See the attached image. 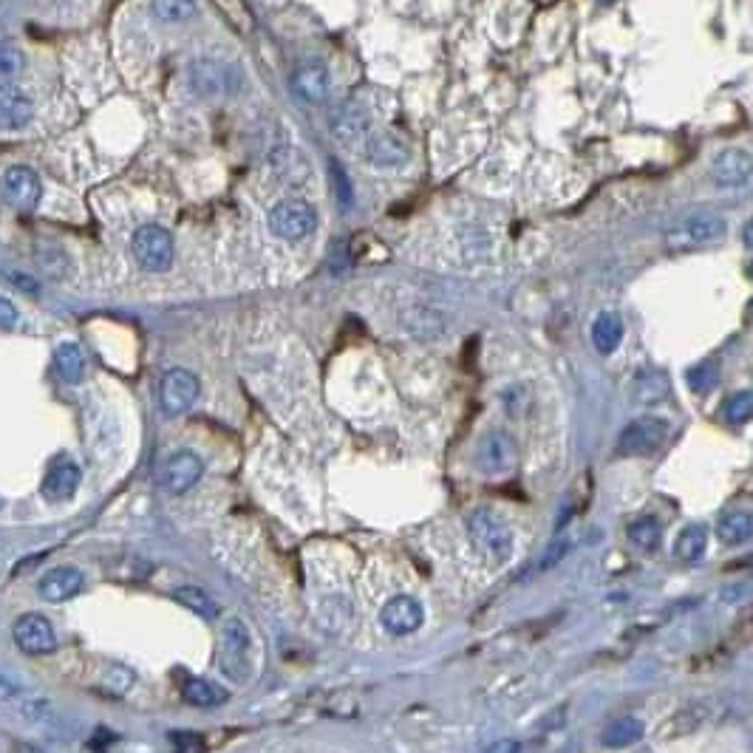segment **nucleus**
Returning <instances> with one entry per match:
<instances>
[{"mask_svg":"<svg viewBox=\"0 0 753 753\" xmlns=\"http://www.w3.org/2000/svg\"><path fill=\"white\" fill-rule=\"evenodd\" d=\"M218 3L224 6V12H227V17H230V23H233V26H241L244 32H250L252 17H250V12H247V6H244L241 0H218Z\"/></svg>","mask_w":753,"mask_h":753,"instance_id":"473e14b6","label":"nucleus"},{"mask_svg":"<svg viewBox=\"0 0 753 753\" xmlns=\"http://www.w3.org/2000/svg\"><path fill=\"white\" fill-rule=\"evenodd\" d=\"M17 326V309L15 303L0 298V329H15Z\"/></svg>","mask_w":753,"mask_h":753,"instance_id":"c9c22d12","label":"nucleus"},{"mask_svg":"<svg viewBox=\"0 0 753 753\" xmlns=\"http://www.w3.org/2000/svg\"><path fill=\"white\" fill-rule=\"evenodd\" d=\"M173 745H176V753H201L204 751V742L196 734H190V731H176L173 734Z\"/></svg>","mask_w":753,"mask_h":753,"instance_id":"72a5a7b5","label":"nucleus"},{"mask_svg":"<svg viewBox=\"0 0 753 753\" xmlns=\"http://www.w3.org/2000/svg\"><path fill=\"white\" fill-rule=\"evenodd\" d=\"M603 3H609V0H603Z\"/></svg>","mask_w":753,"mask_h":753,"instance_id":"ea45409f","label":"nucleus"},{"mask_svg":"<svg viewBox=\"0 0 753 753\" xmlns=\"http://www.w3.org/2000/svg\"><path fill=\"white\" fill-rule=\"evenodd\" d=\"M722 233H725V218H720L717 213H694L666 233V244L674 250H686L694 244L717 241L722 238Z\"/></svg>","mask_w":753,"mask_h":753,"instance_id":"0eeeda50","label":"nucleus"},{"mask_svg":"<svg viewBox=\"0 0 753 753\" xmlns=\"http://www.w3.org/2000/svg\"><path fill=\"white\" fill-rule=\"evenodd\" d=\"M513 462H516V448H513L510 436L493 431L479 442V468L490 473V476L507 473L513 468Z\"/></svg>","mask_w":753,"mask_h":753,"instance_id":"a211bd4d","label":"nucleus"},{"mask_svg":"<svg viewBox=\"0 0 753 753\" xmlns=\"http://www.w3.org/2000/svg\"><path fill=\"white\" fill-rule=\"evenodd\" d=\"M204 473V462L193 451H179L170 456L168 462L159 470V485L173 496H182L190 487L196 485Z\"/></svg>","mask_w":753,"mask_h":753,"instance_id":"9d476101","label":"nucleus"},{"mask_svg":"<svg viewBox=\"0 0 753 753\" xmlns=\"http://www.w3.org/2000/svg\"><path fill=\"white\" fill-rule=\"evenodd\" d=\"M136 264L148 272H165L173 264V235L159 227V224H145L139 227L131 241Z\"/></svg>","mask_w":753,"mask_h":753,"instance_id":"20e7f679","label":"nucleus"},{"mask_svg":"<svg viewBox=\"0 0 753 753\" xmlns=\"http://www.w3.org/2000/svg\"><path fill=\"white\" fill-rule=\"evenodd\" d=\"M567 555V541H555V544H550V550H547V555L538 561V572H544V569H550L555 567L561 558Z\"/></svg>","mask_w":753,"mask_h":753,"instance_id":"f704fd0d","label":"nucleus"},{"mask_svg":"<svg viewBox=\"0 0 753 753\" xmlns=\"http://www.w3.org/2000/svg\"><path fill=\"white\" fill-rule=\"evenodd\" d=\"M705 547H708V530L705 527H686L677 541H674V555L680 561H700L705 555Z\"/></svg>","mask_w":753,"mask_h":753,"instance_id":"a878e982","label":"nucleus"},{"mask_svg":"<svg viewBox=\"0 0 753 753\" xmlns=\"http://www.w3.org/2000/svg\"><path fill=\"white\" fill-rule=\"evenodd\" d=\"M722 414H725V419H728L731 425H745L753 414L751 391H739V394H734V397H728L725 408H722Z\"/></svg>","mask_w":753,"mask_h":753,"instance_id":"c85d7f7f","label":"nucleus"},{"mask_svg":"<svg viewBox=\"0 0 753 753\" xmlns=\"http://www.w3.org/2000/svg\"><path fill=\"white\" fill-rule=\"evenodd\" d=\"M199 377L193 371L187 369H170L165 377H162V385H159V402H162V411L168 417H179L193 408V402L199 400Z\"/></svg>","mask_w":753,"mask_h":753,"instance_id":"423d86ee","label":"nucleus"},{"mask_svg":"<svg viewBox=\"0 0 753 753\" xmlns=\"http://www.w3.org/2000/svg\"><path fill=\"white\" fill-rule=\"evenodd\" d=\"M292 91H295V97L303 102H312V105H318L329 97V88H332V71L326 63H320V60H306L301 66L292 71Z\"/></svg>","mask_w":753,"mask_h":753,"instance_id":"f8f14e48","label":"nucleus"},{"mask_svg":"<svg viewBox=\"0 0 753 753\" xmlns=\"http://www.w3.org/2000/svg\"><path fill=\"white\" fill-rule=\"evenodd\" d=\"M669 436V422L660 417H640L626 425V431L618 439L620 456H649L657 448H663Z\"/></svg>","mask_w":753,"mask_h":753,"instance_id":"39448f33","label":"nucleus"},{"mask_svg":"<svg viewBox=\"0 0 753 753\" xmlns=\"http://www.w3.org/2000/svg\"><path fill=\"white\" fill-rule=\"evenodd\" d=\"M0 507H3V499H0Z\"/></svg>","mask_w":753,"mask_h":753,"instance_id":"58836bf2","label":"nucleus"},{"mask_svg":"<svg viewBox=\"0 0 753 753\" xmlns=\"http://www.w3.org/2000/svg\"><path fill=\"white\" fill-rule=\"evenodd\" d=\"M629 541L640 550H654L660 544V524L652 516H640L629 524Z\"/></svg>","mask_w":753,"mask_h":753,"instance_id":"cd10ccee","label":"nucleus"},{"mask_svg":"<svg viewBox=\"0 0 753 753\" xmlns=\"http://www.w3.org/2000/svg\"><path fill=\"white\" fill-rule=\"evenodd\" d=\"M487 753H519V742L516 739H502V742L490 745Z\"/></svg>","mask_w":753,"mask_h":753,"instance_id":"4c0bfd02","label":"nucleus"},{"mask_svg":"<svg viewBox=\"0 0 753 753\" xmlns=\"http://www.w3.org/2000/svg\"><path fill=\"white\" fill-rule=\"evenodd\" d=\"M173 598L182 603L185 609L196 612L199 618L213 620L218 615V606L216 601H213V595H207L201 586H179V589L173 592Z\"/></svg>","mask_w":753,"mask_h":753,"instance_id":"393cba45","label":"nucleus"},{"mask_svg":"<svg viewBox=\"0 0 753 753\" xmlns=\"http://www.w3.org/2000/svg\"><path fill=\"white\" fill-rule=\"evenodd\" d=\"M23 68V54L15 49L0 51V83H15V77Z\"/></svg>","mask_w":753,"mask_h":753,"instance_id":"7c9ffc66","label":"nucleus"},{"mask_svg":"<svg viewBox=\"0 0 753 753\" xmlns=\"http://www.w3.org/2000/svg\"><path fill=\"white\" fill-rule=\"evenodd\" d=\"M267 224L272 235H278L284 241H303L318 230V213L306 201L289 199L269 210Z\"/></svg>","mask_w":753,"mask_h":753,"instance_id":"7ed1b4c3","label":"nucleus"},{"mask_svg":"<svg viewBox=\"0 0 753 753\" xmlns=\"http://www.w3.org/2000/svg\"><path fill=\"white\" fill-rule=\"evenodd\" d=\"M83 482V473L74 462H54L49 468V473L43 476V485H40V493L46 502H66L77 493V487Z\"/></svg>","mask_w":753,"mask_h":753,"instance_id":"dca6fc26","label":"nucleus"},{"mask_svg":"<svg viewBox=\"0 0 753 753\" xmlns=\"http://www.w3.org/2000/svg\"><path fill=\"white\" fill-rule=\"evenodd\" d=\"M0 190H3L6 204L15 207V210H34L37 201H40V193H43L37 173L32 168H26V165H12L6 170L3 179H0Z\"/></svg>","mask_w":753,"mask_h":753,"instance_id":"1a4fd4ad","label":"nucleus"},{"mask_svg":"<svg viewBox=\"0 0 753 753\" xmlns=\"http://www.w3.org/2000/svg\"><path fill=\"white\" fill-rule=\"evenodd\" d=\"M218 660L224 674L235 683H247L255 666H258V649L255 637L241 618H227L221 626V643H218Z\"/></svg>","mask_w":753,"mask_h":753,"instance_id":"f257e3e1","label":"nucleus"},{"mask_svg":"<svg viewBox=\"0 0 753 753\" xmlns=\"http://www.w3.org/2000/svg\"><path fill=\"white\" fill-rule=\"evenodd\" d=\"M753 533V519L745 513V510H734L728 516H722L720 524H717V536L722 538V544L728 547H739L745 544Z\"/></svg>","mask_w":753,"mask_h":753,"instance_id":"4be33fe9","label":"nucleus"},{"mask_svg":"<svg viewBox=\"0 0 753 753\" xmlns=\"http://www.w3.org/2000/svg\"><path fill=\"white\" fill-rule=\"evenodd\" d=\"M12 637H15L17 649L23 654H32V657L51 654L57 649V635H54L51 620L37 615V612L17 618V623L12 626Z\"/></svg>","mask_w":753,"mask_h":753,"instance_id":"6e6552de","label":"nucleus"},{"mask_svg":"<svg viewBox=\"0 0 753 753\" xmlns=\"http://www.w3.org/2000/svg\"><path fill=\"white\" fill-rule=\"evenodd\" d=\"M468 533L473 538V544L487 558H493L496 564H504L513 555V533H510V527L496 513H490V510H479V513L470 516Z\"/></svg>","mask_w":753,"mask_h":753,"instance_id":"f03ea898","label":"nucleus"},{"mask_svg":"<svg viewBox=\"0 0 753 753\" xmlns=\"http://www.w3.org/2000/svg\"><path fill=\"white\" fill-rule=\"evenodd\" d=\"M54 366L66 383H80L85 377V357L77 343H63L54 352Z\"/></svg>","mask_w":753,"mask_h":753,"instance_id":"b1692460","label":"nucleus"},{"mask_svg":"<svg viewBox=\"0 0 753 753\" xmlns=\"http://www.w3.org/2000/svg\"><path fill=\"white\" fill-rule=\"evenodd\" d=\"M714 179L722 187H742L751 179V156L745 151H725L714 162Z\"/></svg>","mask_w":753,"mask_h":753,"instance_id":"6ab92c4d","label":"nucleus"},{"mask_svg":"<svg viewBox=\"0 0 753 753\" xmlns=\"http://www.w3.org/2000/svg\"><path fill=\"white\" fill-rule=\"evenodd\" d=\"M34 117L32 100L17 83H0V131H20Z\"/></svg>","mask_w":753,"mask_h":753,"instance_id":"4468645a","label":"nucleus"},{"mask_svg":"<svg viewBox=\"0 0 753 753\" xmlns=\"http://www.w3.org/2000/svg\"><path fill=\"white\" fill-rule=\"evenodd\" d=\"M366 156H369V162L374 168H402L411 159V148H408V142L400 134L380 131V134L369 136Z\"/></svg>","mask_w":753,"mask_h":753,"instance_id":"2eb2a0df","label":"nucleus"},{"mask_svg":"<svg viewBox=\"0 0 753 753\" xmlns=\"http://www.w3.org/2000/svg\"><path fill=\"white\" fill-rule=\"evenodd\" d=\"M371 119H374V114H371V108L366 105V97L357 94L349 102H343V108L332 119V131H335L340 142H357L371 128Z\"/></svg>","mask_w":753,"mask_h":753,"instance_id":"ddd939ff","label":"nucleus"},{"mask_svg":"<svg viewBox=\"0 0 753 753\" xmlns=\"http://www.w3.org/2000/svg\"><path fill=\"white\" fill-rule=\"evenodd\" d=\"M83 589V572L77 567H54L49 569L40 584H37V592L46 603H63L68 598H74L77 592Z\"/></svg>","mask_w":753,"mask_h":753,"instance_id":"f3484780","label":"nucleus"},{"mask_svg":"<svg viewBox=\"0 0 753 753\" xmlns=\"http://www.w3.org/2000/svg\"><path fill=\"white\" fill-rule=\"evenodd\" d=\"M623 340V320L615 312H601L592 323V346L601 354H612Z\"/></svg>","mask_w":753,"mask_h":753,"instance_id":"aec40b11","label":"nucleus"},{"mask_svg":"<svg viewBox=\"0 0 753 753\" xmlns=\"http://www.w3.org/2000/svg\"><path fill=\"white\" fill-rule=\"evenodd\" d=\"M686 380L688 385L697 391V394H705V391H711L717 380H720V371L714 363H703V366H694L691 371H686Z\"/></svg>","mask_w":753,"mask_h":753,"instance_id":"c756f323","label":"nucleus"},{"mask_svg":"<svg viewBox=\"0 0 753 753\" xmlns=\"http://www.w3.org/2000/svg\"><path fill=\"white\" fill-rule=\"evenodd\" d=\"M151 9L165 23H185L196 15V0H151Z\"/></svg>","mask_w":753,"mask_h":753,"instance_id":"bb28decb","label":"nucleus"},{"mask_svg":"<svg viewBox=\"0 0 753 753\" xmlns=\"http://www.w3.org/2000/svg\"><path fill=\"white\" fill-rule=\"evenodd\" d=\"M182 697L190 705H196V708H218V705H224L230 700V694L224 688L210 683V680H204V677H190L185 686H182Z\"/></svg>","mask_w":753,"mask_h":753,"instance_id":"412c9836","label":"nucleus"},{"mask_svg":"<svg viewBox=\"0 0 753 753\" xmlns=\"http://www.w3.org/2000/svg\"><path fill=\"white\" fill-rule=\"evenodd\" d=\"M640 737H643V722L635 717H620L603 728L601 742L606 748H626V745H635Z\"/></svg>","mask_w":753,"mask_h":753,"instance_id":"5701e85b","label":"nucleus"},{"mask_svg":"<svg viewBox=\"0 0 753 753\" xmlns=\"http://www.w3.org/2000/svg\"><path fill=\"white\" fill-rule=\"evenodd\" d=\"M17 697H20V688L15 683H9V680H0V705L15 703Z\"/></svg>","mask_w":753,"mask_h":753,"instance_id":"e433bc0d","label":"nucleus"},{"mask_svg":"<svg viewBox=\"0 0 753 753\" xmlns=\"http://www.w3.org/2000/svg\"><path fill=\"white\" fill-rule=\"evenodd\" d=\"M332 185H335V190H337V201H340V207H343V210H349L354 201L352 182H349V176L343 173V168H340L337 162H332Z\"/></svg>","mask_w":753,"mask_h":753,"instance_id":"2f4dec72","label":"nucleus"},{"mask_svg":"<svg viewBox=\"0 0 753 753\" xmlns=\"http://www.w3.org/2000/svg\"><path fill=\"white\" fill-rule=\"evenodd\" d=\"M422 618H425V609L417 598L411 595H397L391 601L385 603L383 612H380V623L383 629L391 637H405L414 635L419 626H422Z\"/></svg>","mask_w":753,"mask_h":753,"instance_id":"9b49d317","label":"nucleus"}]
</instances>
